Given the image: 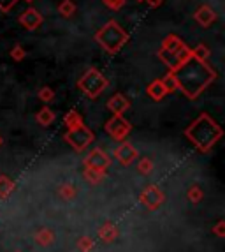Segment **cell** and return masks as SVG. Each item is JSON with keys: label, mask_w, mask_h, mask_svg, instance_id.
Wrapping results in <instances>:
<instances>
[{"label": "cell", "mask_w": 225, "mask_h": 252, "mask_svg": "<svg viewBox=\"0 0 225 252\" xmlns=\"http://www.w3.org/2000/svg\"><path fill=\"white\" fill-rule=\"evenodd\" d=\"M95 41L99 42L100 46L104 48L108 53L114 55L127 44L129 34L121 29L118 21L109 20L102 29H99V32L95 34Z\"/></svg>", "instance_id": "cell-3"}, {"label": "cell", "mask_w": 225, "mask_h": 252, "mask_svg": "<svg viewBox=\"0 0 225 252\" xmlns=\"http://www.w3.org/2000/svg\"><path fill=\"white\" fill-rule=\"evenodd\" d=\"M138 156H139L138 150H136L129 141H123V143L114 150V157H116L123 166H130L134 160L138 159Z\"/></svg>", "instance_id": "cell-10"}, {"label": "cell", "mask_w": 225, "mask_h": 252, "mask_svg": "<svg viewBox=\"0 0 225 252\" xmlns=\"http://www.w3.org/2000/svg\"><path fill=\"white\" fill-rule=\"evenodd\" d=\"M130 108V101L123 94H114L108 101V109L112 111V115H123Z\"/></svg>", "instance_id": "cell-12"}, {"label": "cell", "mask_w": 225, "mask_h": 252, "mask_svg": "<svg viewBox=\"0 0 225 252\" xmlns=\"http://www.w3.org/2000/svg\"><path fill=\"white\" fill-rule=\"evenodd\" d=\"M164 199H166V196H164V192L157 185H148L141 192V196H139V201L144 206H148L150 210H157L164 203Z\"/></svg>", "instance_id": "cell-7"}, {"label": "cell", "mask_w": 225, "mask_h": 252, "mask_svg": "<svg viewBox=\"0 0 225 252\" xmlns=\"http://www.w3.org/2000/svg\"><path fill=\"white\" fill-rule=\"evenodd\" d=\"M63 124H65L67 129H72V127H78L84 122H83V118L76 113V111H69V113L65 115V118H63Z\"/></svg>", "instance_id": "cell-21"}, {"label": "cell", "mask_w": 225, "mask_h": 252, "mask_svg": "<svg viewBox=\"0 0 225 252\" xmlns=\"http://www.w3.org/2000/svg\"><path fill=\"white\" fill-rule=\"evenodd\" d=\"M63 139H65L67 143L71 145L74 150L81 152L93 141V132L90 130V127L81 124V126H78V127L67 129V132L63 134Z\"/></svg>", "instance_id": "cell-5"}, {"label": "cell", "mask_w": 225, "mask_h": 252, "mask_svg": "<svg viewBox=\"0 0 225 252\" xmlns=\"http://www.w3.org/2000/svg\"><path fill=\"white\" fill-rule=\"evenodd\" d=\"M130 130H132V126L121 115H112L106 122V132L116 141H123L130 134Z\"/></svg>", "instance_id": "cell-6"}, {"label": "cell", "mask_w": 225, "mask_h": 252, "mask_svg": "<svg viewBox=\"0 0 225 252\" xmlns=\"http://www.w3.org/2000/svg\"><path fill=\"white\" fill-rule=\"evenodd\" d=\"M106 7H109L111 11H120L125 5V0H102Z\"/></svg>", "instance_id": "cell-30"}, {"label": "cell", "mask_w": 225, "mask_h": 252, "mask_svg": "<svg viewBox=\"0 0 225 252\" xmlns=\"http://www.w3.org/2000/svg\"><path fill=\"white\" fill-rule=\"evenodd\" d=\"M106 175H108V169H100V168H84L83 177L84 180H88L92 185H97L104 180Z\"/></svg>", "instance_id": "cell-15"}, {"label": "cell", "mask_w": 225, "mask_h": 252, "mask_svg": "<svg viewBox=\"0 0 225 252\" xmlns=\"http://www.w3.org/2000/svg\"><path fill=\"white\" fill-rule=\"evenodd\" d=\"M187 196L192 203H199L200 199H202V196H204V192H202V189H200L199 185L194 184V185H190V189H188Z\"/></svg>", "instance_id": "cell-23"}, {"label": "cell", "mask_w": 225, "mask_h": 252, "mask_svg": "<svg viewBox=\"0 0 225 252\" xmlns=\"http://www.w3.org/2000/svg\"><path fill=\"white\" fill-rule=\"evenodd\" d=\"M151 169H153V160H151L150 157H142L138 164V171L141 173V175H150Z\"/></svg>", "instance_id": "cell-24"}, {"label": "cell", "mask_w": 225, "mask_h": 252, "mask_svg": "<svg viewBox=\"0 0 225 252\" xmlns=\"http://www.w3.org/2000/svg\"><path fill=\"white\" fill-rule=\"evenodd\" d=\"M183 46H187L181 39L178 37V35L171 34V35H167L166 39H164L162 42V48L159 50V53H164V55H172L176 53V51H179Z\"/></svg>", "instance_id": "cell-13"}, {"label": "cell", "mask_w": 225, "mask_h": 252, "mask_svg": "<svg viewBox=\"0 0 225 252\" xmlns=\"http://www.w3.org/2000/svg\"><path fill=\"white\" fill-rule=\"evenodd\" d=\"M25 57H27L25 48L20 46V44H18V46H14L13 50H11V59L16 60V62H21V60L25 59Z\"/></svg>", "instance_id": "cell-28"}, {"label": "cell", "mask_w": 225, "mask_h": 252, "mask_svg": "<svg viewBox=\"0 0 225 252\" xmlns=\"http://www.w3.org/2000/svg\"><path fill=\"white\" fill-rule=\"evenodd\" d=\"M25 2H33V0H25Z\"/></svg>", "instance_id": "cell-35"}, {"label": "cell", "mask_w": 225, "mask_h": 252, "mask_svg": "<svg viewBox=\"0 0 225 252\" xmlns=\"http://www.w3.org/2000/svg\"><path fill=\"white\" fill-rule=\"evenodd\" d=\"M185 134L200 152H208L222 138L224 130L208 113H202L197 120L190 124V127L185 130Z\"/></svg>", "instance_id": "cell-2"}, {"label": "cell", "mask_w": 225, "mask_h": 252, "mask_svg": "<svg viewBox=\"0 0 225 252\" xmlns=\"http://www.w3.org/2000/svg\"><path fill=\"white\" fill-rule=\"evenodd\" d=\"M16 2L18 0H0V11H2V13H9V11L14 7Z\"/></svg>", "instance_id": "cell-31"}, {"label": "cell", "mask_w": 225, "mask_h": 252, "mask_svg": "<svg viewBox=\"0 0 225 252\" xmlns=\"http://www.w3.org/2000/svg\"><path fill=\"white\" fill-rule=\"evenodd\" d=\"M2 143H4V138H2V136H0V147H2Z\"/></svg>", "instance_id": "cell-34"}, {"label": "cell", "mask_w": 225, "mask_h": 252, "mask_svg": "<svg viewBox=\"0 0 225 252\" xmlns=\"http://www.w3.org/2000/svg\"><path fill=\"white\" fill-rule=\"evenodd\" d=\"M176 81V90H181L188 99H197V95L204 92L213 81L217 80V71L206 63V60H199L194 57L192 51L188 59L171 69Z\"/></svg>", "instance_id": "cell-1"}, {"label": "cell", "mask_w": 225, "mask_h": 252, "mask_svg": "<svg viewBox=\"0 0 225 252\" xmlns=\"http://www.w3.org/2000/svg\"><path fill=\"white\" fill-rule=\"evenodd\" d=\"M164 85H166V89H167V94H172L176 90V81H174V76L169 72L167 76H164L162 78Z\"/></svg>", "instance_id": "cell-29"}, {"label": "cell", "mask_w": 225, "mask_h": 252, "mask_svg": "<svg viewBox=\"0 0 225 252\" xmlns=\"http://www.w3.org/2000/svg\"><path fill=\"white\" fill-rule=\"evenodd\" d=\"M78 249H80V252H90L93 249V240L88 238V236L80 238L78 240Z\"/></svg>", "instance_id": "cell-27"}, {"label": "cell", "mask_w": 225, "mask_h": 252, "mask_svg": "<svg viewBox=\"0 0 225 252\" xmlns=\"http://www.w3.org/2000/svg\"><path fill=\"white\" fill-rule=\"evenodd\" d=\"M217 13L213 11L209 5H200L199 9L196 11V14H194V20L199 23L200 27H204V29H208V27H211L215 21H217Z\"/></svg>", "instance_id": "cell-11"}, {"label": "cell", "mask_w": 225, "mask_h": 252, "mask_svg": "<svg viewBox=\"0 0 225 252\" xmlns=\"http://www.w3.org/2000/svg\"><path fill=\"white\" fill-rule=\"evenodd\" d=\"M35 120H37L39 124H41L42 127H48L50 124H53L55 120V113L51 111V108H42L41 111H39L37 115H35Z\"/></svg>", "instance_id": "cell-18"}, {"label": "cell", "mask_w": 225, "mask_h": 252, "mask_svg": "<svg viewBox=\"0 0 225 252\" xmlns=\"http://www.w3.org/2000/svg\"><path fill=\"white\" fill-rule=\"evenodd\" d=\"M138 2H144V0H138Z\"/></svg>", "instance_id": "cell-36"}, {"label": "cell", "mask_w": 225, "mask_h": 252, "mask_svg": "<svg viewBox=\"0 0 225 252\" xmlns=\"http://www.w3.org/2000/svg\"><path fill=\"white\" fill-rule=\"evenodd\" d=\"M190 51H192L194 57H197L199 60H208V57H209V50L204 46V44H199V46L194 48V50H190Z\"/></svg>", "instance_id": "cell-26"}, {"label": "cell", "mask_w": 225, "mask_h": 252, "mask_svg": "<svg viewBox=\"0 0 225 252\" xmlns=\"http://www.w3.org/2000/svg\"><path fill=\"white\" fill-rule=\"evenodd\" d=\"M146 94H148L153 101H162L164 97L167 95V89H166V85H164L162 78L151 81V83L146 87Z\"/></svg>", "instance_id": "cell-14"}, {"label": "cell", "mask_w": 225, "mask_h": 252, "mask_svg": "<svg viewBox=\"0 0 225 252\" xmlns=\"http://www.w3.org/2000/svg\"><path fill=\"white\" fill-rule=\"evenodd\" d=\"M53 240H55V233L51 231V229H48V227H42V229H39V231L35 233V242H37L39 245H42V247L51 245Z\"/></svg>", "instance_id": "cell-17"}, {"label": "cell", "mask_w": 225, "mask_h": 252, "mask_svg": "<svg viewBox=\"0 0 225 252\" xmlns=\"http://www.w3.org/2000/svg\"><path fill=\"white\" fill-rule=\"evenodd\" d=\"M83 164H84V168L108 169L109 164H111V159H109V156L102 150V148H93V150L88 152V156L84 157Z\"/></svg>", "instance_id": "cell-8"}, {"label": "cell", "mask_w": 225, "mask_h": 252, "mask_svg": "<svg viewBox=\"0 0 225 252\" xmlns=\"http://www.w3.org/2000/svg\"><path fill=\"white\" fill-rule=\"evenodd\" d=\"M14 190V182L11 178H7L5 175L0 177V198H5Z\"/></svg>", "instance_id": "cell-20"}, {"label": "cell", "mask_w": 225, "mask_h": 252, "mask_svg": "<svg viewBox=\"0 0 225 252\" xmlns=\"http://www.w3.org/2000/svg\"><path fill=\"white\" fill-rule=\"evenodd\" d=\"M99 236L104 240V242H112V240H116L118 238L116 226H114V224H111V222L104 224V226L99 229Z\"/></svg>", "instance_id": "cell-16"}, {"label": "cell", "mask_w": 225, "mask_h": 252, "mask_svg": "<svg viewBox=\"0 0 225 252\" xmlns=\"http://www.w3.org/2000/svg\"><path fill=\"white\" fill-rule=\"evenodd\" d=\"M58 13L62 14L63 18H71L74 16L76 13V4L72 0H62L58 4Z\"/></svg>", "instance_id": "cell-19"}, {"label": "cell", "mask_w": 225, "mask_h": 252, "mask_svg": "<svg viewBox=\"0 0 225 252\" xmlns=\"http://www.w3.org/2000/svg\"><path fill=\"white\" fill-rule=\"evenodd\" d=\"M213 233H215L218 238H224V236H225V222H224V220H220L217 226L213 227Z\"/></svg>", "instance_id": "cell-32"}, {"label": "cell", "mask_w": 225, "mask_h": 252, "mask_svg": "<svg viewBox=\"0 0 225 252\" xmlns=\"http://www.w3.org/2000/svg\"><path fill=\"white\" fill-rule=\"evenodd\" d=\"M39 99L44 102H51L55 99V90L51 89V87H42L41 90H39Z\"/></svg>", "instance_id": "cell-25"}, {"label": "cell", "mask_w": 225, "mask_h": 252, "mask_svg": "<svg viewBox=\"0 0 225 252\" xmlns=\"http://www.w3.org/2000/svg\"><path fill=\"white\" fill-rule=\"evenodd\" d=\"M78 87H80L81 92H84V95H88L90 99H97L100 94L108 89V80L104 78V74L99 71V69H88L81 80L78 81Z\"/></svg>", "instance_id": "cell-4"}, {"label": "cell", "mask_w": 225, "mask_h": 252, "mask_svg": "<svg viewBox=\"0 0 225 252\" xmlns=\"http://www.w3.org/2000/svg\"><path fill=\"white\" fill-rule=\"evenodd\" d=\"M144 2H148V5H150V7H160L164 0H144Z\"/></svg>", "instance_id": "cell-33"}, {"label": "cell", "mask_w": 225, "mask_h": 252, "mask_svg": "<svg viewBox=\"0 0 225 252\" xmlns=\"http://www.w3.org/2000/svg\"><path fill=\"white\" fill-rule=\"evenodd\" d=\"M58 194H60V198H63V199H74L76 198V194H78V190H76V187L74 185H71V184H63V185H60V189H58Z\"/></svg>", "instance_id": "cell-22"}, {"label": "cell", "mask_w": 225, "mask_h": 252, "mask_svg": "<svg viewBox=\"0 0 225 252\" xmlns=\"http://www.w3.org/2000/svg\"><path fill=\"white\" fill-rule=\"evenodd\" d=\"M42 21H44L42 14L33 7H28L27 11H23V13L20 14V23L25 27L27 30H35L37 27L42 25Z\"/></svg>", "instance_id": "cell-9"}]
</instances>
